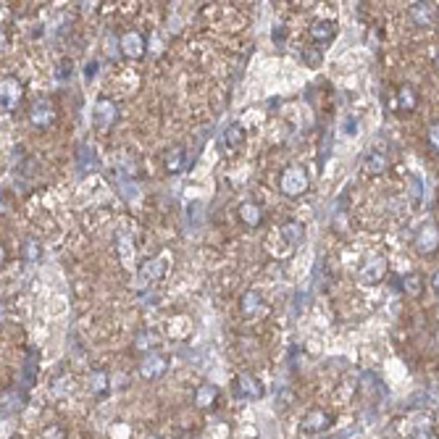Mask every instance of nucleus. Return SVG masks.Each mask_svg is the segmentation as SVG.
I'll return each mask as SVG.
<instances>
[{"mask_svg":"<svg viewBox=\"0 0 439 439\" xmlns=\"http://www.w3.org/2000/svg\"><path fill=\"white\" fill-rule=\"evenodd\" d=\"M310 187V179L305 169H300V166H290V169L281 171L279 177V190L281 195H287V198H303Z\"/></svg>","mask_w":439,"mask_h":439,"instance_id":"obj_1","label":"nucleus"},{"mask_svg":"<svg viewBox=\"0 0 439 439\" xmlns=\"http://www.w3.org/2000/svg\"><path fill=\"white\" fill-rule=\"evenodd\" d=\"M166 371H169V355H163L158 350L142 355L140 363H137V374H140V379H145V381H158Z\"/></svg>","mask_w":439,"mask_h":439,"instance_id":"obj_2","label":"nucleus"},{"mask_svg":"<svg viewBox=\"0 0 439 439\" xmlns=\"http://www.w3.org/2000/svg\"><path fill=\"white\" fill-rule=\"evenodd\" d=\"M413 248L419 255H437L439 253V227L434 221L421 224L416 237H413Z\"/></svg>","mask_w":439,"mask_h":439,"instance_id":"obj_3","label":"nucleus"},{"mask_svg":"<svg viewBox=\"0 0 439 439\" xmlns=\"http://www.w3.org/2000/svg\"><path fill=\"white\" fill-rule=\"evenodd\" d=\"M387 271H390V266H387V258H384V255H371V258L360 266L358 281L363 287H376L379 281H384Z\"/></svg>","mask_w":439,"mask_h":439,"instance_id":"obj_4","label":"nucleus"},{"mask_svg":"<svg viewBox=\"0 0 439 439\" xmlns=\"http://www.w3.org/2000/svg\"><path fill=\"white\" fill-rule=\"evenodd\" d=\"M119 121V108H116V103L108 98H98L95 100V108H92V124H95V129L98 132H110V127Z\"/></svg>","mask_w":439,"mask_h":439,"instance_id":"obj_5","label":"nucleus"},{"mask_svg":"<svg viewBox=\"0 0 439 439\" xmlns=\"http://www.w3.org/2000/svg\"><path fill=\"white\" fill-rule=\"evenodd\" d=\"M408 19L419 27V30H431L439 19V8L437 3H429V0H419V3H410L408 8Z\"/></svg>","mask_w":439,"mask_h":439,"instance_id":"obj_6","label":"nucleus"},{"mask_svg":"<svg viewBox=\"0 0 439 439\" xmlns=\"http://www.w3.org/2000/svg\"><path fill=\"white\" fill-rule=\"evenodd\" d=\"M231 392H234V397H240V400H260L263 397V384H260V379H255L253 374L242 371V374H237V376L231 379Z\"/></svg>","mask_w":439,"mask_h":439,"instance_id":"obj_7","label":"nucleus"},{"mask_svg":"<svg viewBox=\"0 0 439 439\" xmlns=\"http://www.w3.org/2000/svg\"><path fill=\"white\" fill-rule=\"evenodd\" d=\"M21 95H24L21 82L13 74L3 77V84H0V106H3V113H13V110L19 108Z\"/></svg>","mask_w":439,"mask_h":439,"instance_id":"obj_8","label":"nucleus"},{"mask_svg":"<svg viewBox=\"0 0 439 439\" xmlns=\"http://www.w3.org/2000/svg\"><path fill=\"white\" fill-rule=\"evenodd\" d=\"M331 426H334V416H331L329 410H321V408L308 410L303 416V421H300V429L305 431V434H324Z\"/></svg>","mask_w":439,"mask_h":439,"instance_id":"obj_9","label":"nucleus"},{"mask_svg":"<svg viewBox=\"0 0 439 439\" xmlns=\"http://www.w3.org/2000/svg\"><path fill=\"white\" fill-rule=\"evenodd\" d=\"M145 53H148V42L142 37V32L129 30L121 34V56H124V58L140 61V58H145Z\"/></svg>","mask_w":439,"mask_h":439,"instance_id":"obj_10","label":"nucleus"},{"mask_svg":"<svg viewBox=\"0 0 439 439\" xmlns=\"http://www.w3.org/2000/svg\"><path fill=\"white\" fill-rule=\"evenodd\" d=\"M30 121L32 127H37V129H48L50 124L56 121V106L48 98H37L30 106Z\"/></svg>","mask_w":439,"mask_h":439,"instance_id":"obj_11","label":"nucleus"},{"mask_svg":"<svg viewBox=\"0 0 439 439\" xmlns=\"http://www.w3.org/2000/svg\"><path fill=\"white\" fill-rule=\"evenodd\" d=\"M219 395L221 390L216 384H210V381H203L195 395H192V402H195V408L198 410H213L216 408V402H219Z\"/></svg>","mask_w":439,"mask_h":439,"instance_id":"obj_12","label":"nucleus"},{"mask_svg":"<svg viewBox=\"0 0 439 439\" xmlns=\"http://www.w3.org/2000/svg\"><path fill=\"white\" fill-rule=\"evenodd\" d=\"M308 34L313 42H319V45H326V42H331L334 37H337V21L331 19H319L313 21L308 27Z\"/></svg>","mask_w":439,"mask_h":439,"instance_id":"obj_13","label":"nucleus"},{"mask_svg":"<svg viewBox=\"0 0 439 439\" xmlns=\"http://www.w3.org/2000/svg\"><path fill=\"white\" fill-rule=\"evenodd\" d=\"M184 166H187V150H184V145H174V148H169L163 153V169L169 171V174H179V171H184Z\"/></svg>","mask_w":439,"mask_h":439,"instance_id":"obj_14","label":"nucleus"},{"mask_svg":"<svg viewBox=\"0 0 439 439\" xmlns=\"http://www.w3.org/2000/svg\"><path fill=\"white\" fill-rule=\"evenodd\" d=\"M160 271H163V260H148V263H145V266L140 269V274H137V281H132V290L142 292L150 284V281L158 279Z\"/></svg>","mask_w":439,"mask_h":439,"instance_id":"obj_15","label":"nucleus"},{"mask_svg":"<svg viewBox=\"0 0 439 439\" xmlns=\"http://www.w3.org/2000/svg\"><path fill=\"white\" fill-rule=\"evenodd\" d=\"M87 390H90L92 397H106L110 390V374L106 369H95L90 371L87 376Z\"/></svg>","mask_w":439,"mask_h":439,"instance_id":"obj_16","label":"nucleus"},{"mask_svg":"<svg viewBox=\"0 0 439 439\" xmlns=\"http://www.w3.org/2000/svg\"><path fill=\"white\" fill-rule=\"evenodd\" d=\"M387 169H390V158H387L384 150H371L369 155L363 158V171H366L369 177H381Z\"/></svg>","mask_w":439,"mask_h":439,"instance_id":"obj_17","label":"nucleus"},{"mask_svg":"<svg viewBox=\"0 0 439 439\" xmlns=\"http://www.w3.org/2000/svg\"><path fill=\"white\" fill-rule=\"evenodd\" d=\"M260 308H263V298H260L258 290L242 292V298H240V313L245 316V319H250V316H258Z\"/></svg>","mask_w":439,"mask_h":439,"instance_id":"obj_18","label":"nucleus"},{"mask_svg":"<svg viewBox=\"0 0 439 439\" xmlns=\"http://www.w3.org/2000/svg\"><path fill=\"white\" fill-rule=\"evenodd\" d=\"M237 216L245 227H260L263 224V208H260L258 203H242L240 208H237Z\"/></svg>","mask_w":439,"mask_h":439,"instance_id":"obj_19","label":"nucleus"},{"mask_svg":"<svg viewBox=\"0 0 439 439\" xmlns=\"http://www.w3.org/2000/svg\"><path fill=\"white\" fill-rule=\"evenodd\" d=\"M279 237L287 245H300L303 242V237H305V227L300 224V221H295V219H290V221H284L279 227Z\"/></svg>","mask_w":439,"mask_h":439,"instance_id":"obj_20","label":"nucleus"},{"mask_svg":"<svg viewBox=\"0 0 439 439\" xmlns=\"http://www.w3.org/2000/svg\"><path fill=\"white\" fill-rule=\"evenodd\" d=\"M397 108L402 113H413V110L419 108V92L413 84H402L397 90Z\"/></svg>","mask_w":439,"mask_h":439,"instance_id":"obj_21","label":"nucleus"},{"mask_svg":"<svg viewBox=\"0 0 439 439\" xmlns=\"http://www.w3.org/2000/svg\"><path fill=\"white\" fill-rule=\"evenodd\" d=\"M77 163H79V171H82V174L100 169L98 153H95V150H92L90 145H79V148H77Z\"/></svg>","mask_w":439,"mask_h":439,"instance_id":"obj_22","label":"nucleus"},{"mask_svg":"<svg viewBox=\"0 0 439 439\" xmlns=\"http://www.w3.org/2000/svg\"><path fill=\"white\" fill-rule=\"evenodd\" d=\"M155 345H158V334L153 329H142L134 334V345L132 348L137 350L140 355H148V352H155Z\"/></svg>","mask_w":439,"mask_h":439,"instance_id":"obj_23","label":"nucleus"},{"mask_svg":"<svg viewBox=\"0 0 439 439\" xmlns=\"http://www.w3.org/2000/svg\"><path fill=\"white\" fill-rule=\"evenodd\" d=\"M400 290L405 292L408 298H421V292H424L421 274H405V276H400Z\"/></svg>","mask_w":439,"mask_h":439,"instance_id":"obj_24","label":"nucleus"},{"mask_svg":"<svg viewBox=\"0 0 439 439\" xmlns=\"http://www.w3.org/2000/svg\"><path fill=\"white\" fill-rule=\"evenodd\" d=\"M242 142H245V129H242V124L231 121L229 127L224 129V145L229 150H237V148H242Z\"/></svg>","mask_w":439,"mask_h":439,"instance_id":"obj_25","label":"nucleus"},{"mask_svg":"<svg viewBox=\"0 0 439 439\" xmlns=\"http://www.w3.org/2000/svg\"><path fill=\"white\" fill-rule=\"evenodd\" d=\"M381 384H379V376L374 374V371H366L363 376H360V392L366 395V397H374V392H379Z\"/></svg>","mask_w":439,"mask_h":439,"instance_id":"obj_26","label":"nucleus"},{"mask_svg":"<svg viewBox=\"0 0 439 439\" xmlns=\"http://www.w3.org/2000/svg\"><path fill=\"white\" fill-rule=\"evenodd\" d=\"M40 439H69V434H66V429L58 426V424H50V426L42 429Z\"/></svg>","mask_w":439,"mask_h":439,"instance_id":"obj_27","label":"nucleus"},{"mask_svg":"<svg viewBox=\"0 0 439 439\" xmlns=\"http://www.w3.org/2000/svg\"><path fill=\"white\" fill-rule=\"evenodd\" d=\"M426 140H429V148L434 150V153H439V119L429 124V129H426Z\"/></svg>","mask_w":439,"mask_h":439,"instance_id":"obj_28","label":"nucleus"},{"mask_svg":"<svg viewBox=\"0 0 439 439\" xmlns=\"http://www.w3.org/2000/svg\"><path fill=\"white\" fill-rule=\"evenodd\" d=\"M303 58H305V63H308V66H313V69H316L324 56H321V48H308V50H303Z\"/></svg>","mask_w":439,"mask_h":439,"instance_id":"obj_29","label":"nucleus"},{"mask_svg":"<svg viewBox=\"0 0 439 439\" xmlns=\"http://www.w3.org/2000/svg\"><path fill=\"white\" fill-rule=\"evenodd\" d=\"M24 258L40 260V245H37L34 240H27V242H24Z\"/></svg>","mask_w":439,"mask_h":439,"instance_id":"obj_30","label":"nucleus"},{"mask_svg":"<svg viewBox=\"0 0 439 439\" xmlns=\"http://www.w3.org/2000/svg\"><path fill=\"white\" fill-rule=\"evenodd\" d=\"M271 40L276 42V45H284V42H287V27H284V24H276L274 32H271Z\"/></svg>","mask_w":439,"mask_h":439,"instance_id":"obj_31","label":"nucleus"},{"mask_svg":"<svg viewBox=\"0 0 439 439\" xmlns=\"http://www.w3.org/2000/svg\"><path fill=\"white\" fill-rule=\"evenodd\" d=\"M95 74H98V61H90V63L84 66V77H87V79H95Z\"/></svg>","mask_w":439,"mask_h":439,"instance_id":"obj_32","label":"nucleus"},{"mask_svg":"<svg viewBox=\"0 0 439 439\" xmlns=\"http://www.w3.org/2000/svg\"><path fill=\"white\" fill-rule=\"evenodd\" d=\"M429 284H431V290H434V292H437V295H439V269L434 271V274H431Z\"/></svg>","mask_w":439,"mask_h":439,"instance_id":"obj_33","label":"nucleus"},{"mask_svg":"<svg viewBox=\"0 0 439 439\" xmlns=\"http://www.w3.org/2000/svg\"><path fill=\"white\" fill-rule=\"evenodd\" d=\"M79 6H82V11H84V13H92V11H98L100 3H79Z\"/></svg>","mask_w":439,"mask_h":439,"instance_id":"obj_34","label":"nucleus"},{"mask_svg":"<svg viewBox=\"0 0 439 439\" xmlns=\"http://www.w3.org/2000/svg\"><path fill=\"white\" fill-rule=\"evenodd\" d=\"M408 439H434V434H431V431H416V434Z\"/></svg>","mask_w":439,"mask_h":439,"instance_id":"obj_35","label":"nucleus"},{"mask_svg":"<svg viewBox=\"0 0 439 439\" xmlns=\"http://www.w3.org/2000/svg\"><path fill=\"white\" fill-rule=\"evenodd\" d=\"M345 129H348V134L352 137V134H355V121H352V119L345 121Z\"/></svg>","mask_w":439,"mask_h":439,"instance_id":"obj_36","label":"nucleus"},{"mask_svg":"<svg viewBox=\"0 0 439 439\" xmlns=\"http://www.w3.org/2000/svg\"><path fill=\"white\" fill-rule=\"evenodd\" d=\"M434 69L439 71V50H437V56H434Z\"/></svg>","mask_w":439,"mask_h":439,"instance_id":"obj_37","label":"nucleus"},{"mask_svg":"<svg viewBox=\"0 0 439 439\" xmlns=\"http://www.w3.org/2000/svg\"><path fill=\"white\" fill-rule=\"evenodd\" d=\"M148 439H163V437H160V434H150Z\"/></svg>","mask_w":439,"mask_h":439,"instance_id":"obj_38","label":"nucleus"}]
</instances>
